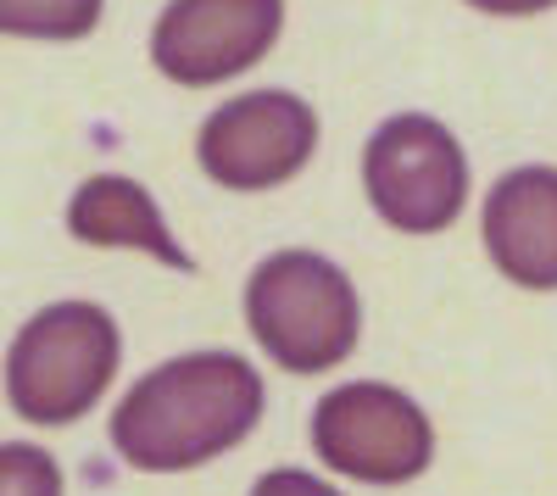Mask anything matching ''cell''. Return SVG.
I'll return each instance as SVG.
<instances>
[{
	"instance_id": "cell-11",
	"label": "cell",
	"mask_w": 557,
	"mask_h": 496,
	"mask_svg": "<svg viewBox=\"0 0 557 496\" xmlns=\"http://www.w3.org/2000/svg\"><path fill=\"white\" fill-rule=\"evenodd\" d=\"M0 496H62V469L45 446L7 441L0 446Z\"/></svg>"
},
{
	"instance_id": "cell-2",
	"label": "cell",
	"mask_w": 557,
	"mask_h": 496,
	"mask_svg": "<svg viewBox=\"0 0 557 496\" xmlns=\"http://www.w3.org/2000/svg\"><path fill=\"white\" fill-rule=\"evenodd\" d=\"M117 363H123V335L107 307L51 301L17 330L7 351V401L28 424L67 430L107 396Z\"/></svg>"
},
{
	"instance_id": "cell-10",
	"label": "cell",
	"mask_w": 557,
	"mask_h": 496,
	"mask_svg": "<svg viewBox=\"0 0 557 496\" xmlns=\"http://www.w3.org/2000/svg\"><path fill=\"white\" fill-rule=\"evenodd\" d=\"M107 0H0V28L17 39H84Z\"/></svg>"
},
{
	"instance_id": "cell-7",
	"label": "cell",
	"mask_w": 557,
	"mask_h": 496,
	"mask_svg": "<svg viewBox=\"0 0 557 496\" xmlns=\"http://www.w3.org/2000/svg\"><path fill=\"white\" fill-rule=\"evenodd\" d=\"M278 28H285V0H168L151 28V62L173 84H223L251 73Z\"/></svg>"
},
{
	"instance_id": "cell-13",
	"label": "cell",
	"mask_w": 557,
	"mask_h": 496,
	"mask_svg": "<svg viewBox=\"0 0 557 496\" xmlns=\"http://www.w3.org/2000/svg\"><path fill=\"white\" fill-rule=\"evenodd\" d=\"M469 7H480L491 17H530V12H552L557 0H469Z\"/></svg>"
},
{
	"instance_id": "cell-9",
	"label": "cell",
	"mask_w": 557,
	"mask_h": 496,
	"mask_svg": "<svg viewBox=\"0 0 557 496\" xmlns=\"http://www.w3.org/2000/svg\"><path fill=\"white\" fill-rule=\"evenodd\" d=\"M67 230L84 246H123V251H146L168 268L190 274V251H184L168 230V218L146 185H134L123 173H89L67 201Z\"/></svg>"
},
{
	"instance_id": "cell-1",
	"label": "cell",
	"mask_w": 557,
	"mask_h": 496,
	"mask_svg": "<svg viewBox=\"0 0 557 496\" xmlns=\"http://www.w3.org/2000/svg\"><path fill=\"white\" fill-rule=\"evenodd\" d=\"M262 408L268 385L240 351H184L123 390L112 446L139 474H184L240 446Z\"/></svg>"
},
{
	"instance_id": "cell-4",
	"label": "cell",
	"mask_w": 557,
	"mask_h": 496,
	"mask_svg": "<svg viewBox=\"0 0 557 496\" xmlns=\"http://www.w3.org/2000/svg\"><path fill=\"white\" fill-rule=\"evenodd\" d=\"M362 190L391 230L441 235L469 207V157L441 117H385L362 146Z\"/></svg>"
},
{
	"instance_id": "cell-8",
	"label": "cell",
	"mask_w": 557,
	"mask_h": 496,
	"mask_svg": "<svg viewBox=\"0 0 557 496\" xmlns=\"http://www.w3.org/2000/svg\"><path fill=\"white\" fill-rule=\"evenodd\" d=\"M480 235L496 274L524 290H557V168L530 162L502 173L485 196Z\"/></svg>"
},
{
	"instance_id": "cell-3",
	"label": "cell",
	"mask_w": 557,
	"mask_h": 496,
	"mask_svg": "<svg viewBox=\"0 0 557 496\" xmlns=\"http://www.w3.org/2000/svg\"><path fill=\"white\" fill-rule=\"evenodd\" d=\"M246 324L257 346L290 374L346 363L362 335V301L346 268L318 251H273L246 280Z\"/></svg>"
},
{
	"instance_id": "cell-6",
	"label": "cell",
	"mask_w": 557,
	"mask_h": 496,
	"mask_svg": "<svg viewBox=\"0 0 557 496\" xmlns=\"http://www.w3.org/2000/svg\"><path fill=\"white\" fill-rule=\"evenodd\" d=\"M312 151L318 117L290 89H251L223 101L196 134V162L223 190H273L296 178Z\"/></svg>"
},
{
	"instance_id": "cell-12",
	"label": "cell",
	"mask_w": 557,
	"mask_h": 496,
	"mask_svg": "<svg viewBox=\"0 0 557 496\" xmlns=\"http://www.w3.org/2000/svg\"><path fill=\"white\" fill-rule=\"evenodd\" d=\"M251 496H346V491H335L330 480H318L307 469H268L251 485Z\"/></svg>"
},
{
	"instance_id": "cell-5",
	"label": "cell",
	"mask_w": 557,
	"mask_h": 496,
	"mask_svg": "<svg viewBox=\"0 0 557 496\" xmlns=\"http://www.w3.org/2000/svg\"><path fill=\"white\" fill-rule=\"evenodd\" d=\"M307 435H312V452L323 458V469L362 480V485H407L435 458V430L424 408L380 380L323 390Z\"/></svg>"
}]
</instances>
